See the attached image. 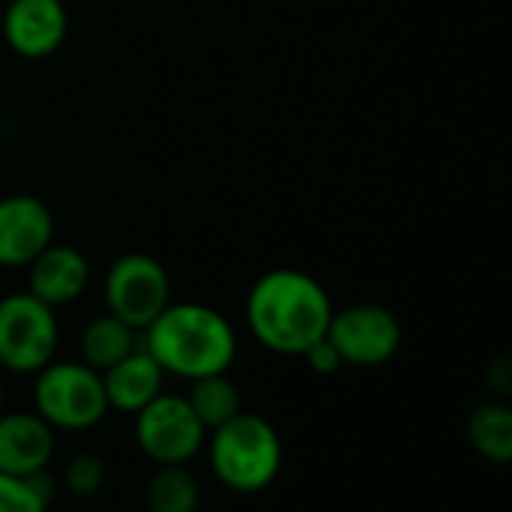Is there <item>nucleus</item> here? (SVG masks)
Masks as SVG:
<instances>
[{
    "label": "nucleus",
    "mask_w": 512,
    "mask_h": 512,
    "mask_svg": "<svg viewBox=\"0 0 512 512\" xmlns=\"http://www.w3.org/2000/svg\"><path fill=\"white\" fill-rule=\"evenodd\" d=\"M250 335L278 356H302L326 338L335 314L323 284L299 269H272L247 293Z\"/></svg>",
    "instance_id": "f257e3e1"
},
{
    "label": "nucleus",
    "mask_w": 512,
    "mask_h": 512,
    "mask_svg": "<svg viewBox=\"0 0 512 512\" xmlns=\"http://www.w3.org/2000/svg\"><path fill=\"white\" fill-rule=\"evenodd\" d=\"M142 347L166 374L199 380L229 371L238 353V338L220 311L199 302H169L145 329Z\"/></svg>",
    "instance_id": "f03ea898"
},
{
    "label": "nucleus",
    "mask_w": 512,
    "mask_h": 512,
    "mask_svg": "<svg viewBox=\"0 0 512 512\" xmlns=\"http://www.w3.org/2000/svg\"><path fill=\"white\" fill-rule=\"evenodd\" d=\"M211 473L238 494L269 488L284 464V443L275 425L256 413H238L208 437Z\"/></svg>",
    "instance_id": "7ed1b4c3"
},
{
    "label": "nucleus",
    "mask_w": 512,
    "mask_h": 512,
    "mask_svg": "<svg viewBox=\"0 0 512 512\" xmlns=\"http://www.w3.org/2000/svg\"><path fill=\"white\" fill-rule=\"evenodd\" d=\"M37 413L55 431H88L109 413L103 374L85 362H49L34 383Z\"/></svg>",
    "instance_id": "20e7f679"
},
{
    "label": "nucleus",
    "mask_w": 512,
    "mask_h": 512,
    "mask_svg": "<svg viewBox=\"0 0 512 512\" xmlns=\"http://www.w3.org/2000/svg\"><path fill=\"white\" fill-rule=\"evenodd\" d=\"M55 308L34 293H13L0 299V368L13 374H37L58 350Z\"/></svg>",
    "instance_id": "39448f33"
},
{
    "label": "nucleus",
    "mask_w": 512,
    "mask_h": 512,
    "mask_svg": "<svg viewBox=\"0 0 512 512\" xmlns=\"http://www.w3.org/2000/svg\"><path fill=\"white\" fill-rule=\"evenodd\" d=\"M106 308L127 326L145 332L172 302V284L160 260L148 253H124L106 272Z\"/></svg>",
    "instance_id": "423d86ee"
},
{
    "label": "nucleus",
    "mask_w": 512,
    "mask_h": 512,
    "mask_svg": "<svg viewBox=\"0 0 512 512\" xmlns=\"http://www.w3.org/2000/svg\"><path fill=\"white\" fill-rule=\"evenodd\" d=\"M136 416V446L154 464H187L205 446L208 428L181 395H157Z\"/></svg>",
    "instance_id": "0eeeda50"
},
{
    "label": "nucleus",
    "mask_w": 512,
    "mask_h": 512,
    "mask_svg": "<svg viewBox=\"0 0 512 512\" xmlns=\"http://www.w3.org/2000/svg\"><path fill=\"white\" fill-rule=\"evenodd\" d=\"M326 338L335 344L344 365L377 368L398 353L401 326L395 314L380 305H353L332 314Z\"/></svg>",
    "instance_id": "6e6552de"
},
{
    "label": "nucleus",
    "mask_w": 512,
    "mask_h": 512,
    "mask_svg": "<svg viewBox=\"0 0 512 512\" xmlns=\"http://www.w3.org/2000/svg\"><path fill=\"white\" fill-rule=\"evenodd\" d=\"M55 241L52 208L31 193L0 199V266L22 269Z\"/></svg>",
    "instance_id": "1a4fd4ad"
},
{
    "label": "nucleus",
    "mask_w": 512,
    "mask_h": 512,
    "mask_svg": "<svg viewBox=\"0 0 512 512\" xmlns=\"http://www.w3.org/2000/svg\"><path fill=\"white\" fill-rule=\"evenodd\" d=\"M4 7V40L19 58L43 61L64 46L67 0H10Z\"/></svg>",
    "instance_id": "9d476101"
},
{
    "label": "nucleus",
    "mask_w": 512,
    "mask_h": 512,
    "mask_svg": "<svg viewBox=\"0 0 512 512\" xmlns=\"http://www.w3.org/2000/svg\"><path fill=\"white\" fill-rule=\"evenodd\" d=\"M55 455V428L40 413H0V473L37 476Z\"/></svg>",
    "instance_id": "9b49d317"
},
{
    "label": "nucleus",
    "mask_w": 512,
    "mask_h": 512,
    "mask_svg": "<svg viewBox=\"0 0 512 512\" xmlns=\"http://www.w3.org/2000/svg\"><path fill=\"white\" fill-rule=\"evenodd\" d=\"M91 284V266L85 253L70 244H49L28 266V293L52 308L76 302Z\"/></svg>",
    "instance_id": "f8f14e48"
},
{
    "label": "nucleus",
    "mask_w": 512,
    "mask_h": 512,
    "mask_svg": "<svg viewBox=\"0 0 512 512\" xmlns=\"http://www.w3.org/2000/svg\"><path fill=\"white\" fill-rule=\"evenodd\" d=\"M163 377L166 371L157 365V359L145 347H136L130 356L103 371L109 410L139 413L148 401H154L163 392Z\"/></svg>",
    "instance_id": "ddd939ff"
},
{
    "label": "nucleus",
    "mask_w": 512,
    "mask_h": 512,
    "mask_svg": "<svg viewBox=\"0 0 512 512\" xmlns=\"http://www.w3.org/2000/svg\"><path fill=\"white\" fill-rule=\"evenodd\" d=\"M139 329L127 326L124 320H118L115 314H100L94 320H88V326L82 329L79 338V350H82V362L91 365L94 371H106L115 362H121L124 356H130L139 341H136Z\"/></svg>",
    "instance_id": "4468645a"
},
{
    "label": "nucleus",
    "mask_w": 512,
    "mask_h": 512,
    "mask_svg": "<svg viewBox=\"0 0 512 512\" xmlns=\"http://www.w3.org/2000/svg\"><path fill=\"white\" fill-rule=\"evenodd\" d=\"M467 440L485 461H512V407L503 401L479 404L467 419Z\"/></svg>",
    "instance_id": "2eb2a0df"
},
{
    "label": "nucleus",
    "mask_w": 512,
    "mask_h": 512,
    "mask_svg": "<svg viewBox=\"0 0 512 512\" xmlns=\"http://www.w3.org/2000/svg\"><path fill=\"white\" fill-rule=\"evenodd\" d=\"M199 497V479L187 470V464H157L145 485L148 512H196Z\"/></svg>",
    "instance_id": "dca6fc26"
},
{
    "label": "nucleus",
    "mask_w": 512,
    "mask_h": 512,
    "mask_svg": "<svg viewBox=\"0 0 512 512\" xmlns=\"http://www.w3.org/2000/svg\"><path fill=\"white\" fill-rule=\"evenodd\" d=\"M190 383L193 386H190L187 401L208 431H214L217 425H223L241 413V392L226 374H208V377H199Z\"/></svg>",
    "instance_id": "f3484780"
},
{
    "label": "nucleus",
    "mask_w": 512,
    "mask_h": 512,
    "mask_svg": "<svg viewBox=\"0 0 512 512\" xmlns=\"http://www.w3.org/2000/svg\"><path fill=\"white\" fill-rule=\"evenodd\" d=\"M43 476H10L0 473V512H46L49 491L43 488Z\"/></svg>",
    "instance_id": "a211bd4d"
},
{
    "label": "nucleus",
    "mask_w": 512,
    "mask_h": 512,
    "mask_svg": "<svg viewBox=\"0 0 512 512\" xmlns=\"http://www.w3.org/2000/svg\"><path fill=\"white\" fill-rule=\"evenodd\" d=\"M106 482V461L94 452H79L64 470V485L76 497H94Z\"/></svg>",
    "instance_id": "6ab92c4d"
},
{
    "label": "nucleus",
    "mask_w": 512,
    "mask_h": 512,
    "mask_svg": "<svg viewBox=\"0 0 512 512\" xmlns=\"http://www.w3.org/2000/svg\"><path fill=\"white\" fill-rule=\"evenodd\" d=\"M302 359H305L308 368L317 371V374H335V371L344 365L341 353L335 350V344H332L329 338H320L317 344H311V347L302 353Z\"/></svg>",
    "instance_id": "aec40b11"
},
{
    "label": "nucleus",
    "mask_w": 512,
    "mask_h": 512,
    "mask_svg": "<svg viewBox=\"0 0 512 512\" xmlns=\"http://www.w3.org/2000/svg\"><path fill=\"white\" fill-rule=\"evenodd\" d=\"M0 413H4V383H0Z\"/></svg>",
    "instance_id": "412c9836"
},
{
    "label": "nucleus",
    "mask_w": 512,
    "mask_h": 512,
    "mask_svg": "<svg viewBox=\"0 0 512 512\" xmlns=\"http://www.w3.org/2000/svg\"><path fill=\"white\" fill-rule=\"evenodd\" d=\"M0 4H10V0H0Z\"/></svg>",
    "instance_id": "4be33fe9"
}]
</instances>
